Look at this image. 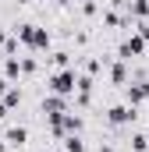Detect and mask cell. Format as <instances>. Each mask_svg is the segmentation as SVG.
Instances as JSON below:
<instances>
[{"mask_svg": "<svg viewBox=\"0 0 149 152\" xmlns=\"http://www.w3.org/2000/svg\"><path fill=\"white\" fill-rule=\"evenodd\" d=\"M46 85H50V92H57V96H74V92H78V67L46 71Z\"/></svg>", "mask_w": 149, "mask_h": 152, "instance_id": "cell-1", "label": "cell"}]
</instances>
